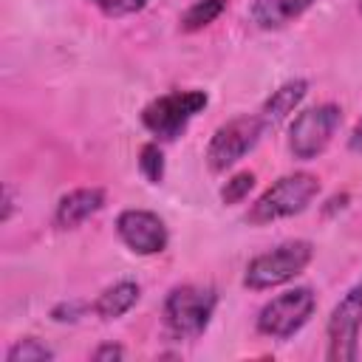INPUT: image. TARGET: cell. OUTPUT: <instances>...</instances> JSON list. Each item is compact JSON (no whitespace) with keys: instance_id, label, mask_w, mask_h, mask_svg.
Instances as JSON below:
<instances>
[{"instance_id":"obj_10","label":"cell","mask_w":362,"mask_h":362,"mask_svg":"<svg viewBox=\"0 0 362 362\" xmlns=\"http://www.w3.org/2000/svg\"><path fill=\"white\" fill-rule=\"evenodd\" d=\"M102 206H105V189H99V187L71 189L68 195L59 198L57 212H54V223L59 229H76L79 223L93 218Z\"/></svg>"},{"instance_id":"obj_12","label":"cell","mask_w":362,"mask_h":362,"mask_svg":"<svg viewBox=\"0 0 362 362\" xmlns=\"http://www.w3.org/2000/svg\"><path fill=\"white\" fill-rule=\"evenodd\" d=\"M314 6V0H252V20L272 31V28H283L291 20H297L303 11H308Z\"/></svg>"},{"instance_id":"obj_2","label":"cell","mask_w":362,"mask_h":362,"mask_svg":"<svg viewBox=\"0 0 362 362\" xmlns=\"http://www.w3.org/2000/svg\"><path fill=\"white\" fill-rule=\"evenodd\" d=\"M218 305V294L209 286L184 283L175 286L164 300V322L175 339H195L206 331L212 311Z\"/></svg>"},{"instance_id":"obj_18","label":"cell","mask_w":362,"mask_h":362,"mask_svg":"<svg viewBox=\"0 0 362 362\" xmlns=\"http://www.w3.org/2000/svg\"><path fill=\"white\" fill-rule=\"evenodd\" d=\"M99 11H105L107 17H124V14H136L141 11L150 0H90Z\"/></svg>"},{"instance_id":"obj_13","label":"cell","mask_w":362,"mask_h":362,"mask_svg":"<svg viewBox=\"0 0 362 362\" xmlns=\"http://www.w3.org/2000/svg\"><path fill=\"white\" fill-rule=\"evenodd\" d=\"M139 300V286L133 280H119L113 286H107L96 303H93V311L102 317V320H116L122 314H127Z\"/></svg>"},{"instance_id":"obj_11","label":"cell","mask_w":362,"mask_h":362,"mask_svg":"<svg viewBox=\"0 0 362 362\" xmlns=\"http://www.w3.org/2000/svg\"><path fill=\"white\" fill-rule=\"evenodd\" d=\"M305 90H308V82L305 79H288L286 85H280L277 90H272V96L263 102V107L257 113L260 122H263V127L266 130H274L288 113H294V107L303 102Z\"/></svg>"},{"instance_id":"obj_14","label":"cell","mask_w":362,"mask_h":362,"mask_svg":"<svg viewBox=\"0 0 362 362\" xmlns=\"http://www.w3.org/2000/svg\"><path fill=\"white\" fill-rule=\"evenodd\" d=\"M226 8V0H195L181 14V31H201L204 25L215 23Z\"/></svg>"},{"instance_id":"obj_5","label":"cell","mask_w":362,"mask_h":362,"mask_svg":"<svg viewBox=\"0 0 362 362\" xmlns=\"http://www.w3.org/2000/svg\"><path fill=\"white\" fill-rule=\"evenodd\" d=\"M317 308V297L308 286H297L288 288L277 297H272L260 314H257V331L263 337L272 339H288L291 334H297L314 314Z\"/></svg>"},{"instance_id":"obj_4","label":"cell","mask_w":362,"mask_h":362,"mask_svg":"<svg viewBox=\"0 0 362 362\" xmlns=\"http://www.w3.org/2000/svg\"><path fill=\"white\" fill-rule=\"evenodd\" d=\"M209 96L204 90H173L164 93L158 99H153L144 110H141V124L161 141H175L187 124L192 122V116H198L206 107Z\"/></svg>"},{"instance_id":"obj_9","label":"cell","mask_w":362,"mask_h":362,"mask_svg":"<svg viewBox=\"0 0 362 362\" xmlns=\"http://www.w3.org/2000/svg\"><path fill=\"white\" fill-rule=\"evenodd\" d=\"M116 232L122 243L136 255H158L167 249V226L156 212L147 209H124L116 218Z\"/></svg>"},{"instance_id":"obj_8","label":"cell","mask_w":362,"mask_h":362,"mask_svg":"<svg viewBox=\"0 0 362 362\" xmlns=\"http://www.w3.org/2000/svg\"><path fill=\"white\" fill-rule=\"evenodd\" d=\"M359 328H362V280L348 288V294L334 305L328 317V359L351 362L359 354Z\"/></svg>"},{"instance_id":"obj_6","label":"cell","mask_w":362,"mask_h":362,"mask_svg":"<svg viewBox=\"0 0 362 362\" xmlns=\"http://www.w3.org/2000/svg\"><path fill=\"white\" fill-rule=\"evenodd\" d=\"M342 122V110L331 102L325 105H314L303 113L294 116L291 127H288V150L294 158L300 161H311L317 158L334 139V133L339 130Z\"/></svg>"},{"instance_id":"obj_23","label":"cell","mask_w":362,"mask_h":362,"mask_svg":"<svg viewBox=\"0 0 362 362\" xmlns=\"http://www.w3.org/2000/svg\"><path fill=\"white\" fill-rule=\"evenodd\" d=\"M359 8H362V3H359Z\"/></svg>"},{"instance_id":"obj_7","label":"cell","mask_w":362,"mask_h":362,"mask_svg":"<svg viewBox=\"0 0 362 362\" xmlns=\"http://www.w3.org/2000/svg\"><path fill=\"white\" fill-rule=\"evenodd\" d=\"M263 122L260 116H235L226 124H221L209 144H206V164L212 173H223L232 164H238L263 136Z\"/></svg>"},{"instance_id":"obj_1","label":"cell","mask_w":362,"mask_h":362,"mask_svg":"<svg viewBox=\"0 0 362 362\" xmlns=\"http://www.w3.org/2000/svg\"><path fill=\"white\" fill-rule=\"evenodd\" d=\"M317 192H320L317 175H311V173L283 175L252 204V209L246 212V221L255 226H263V223H272L280 218H291V215L303 212L314 201Z\"/></svg>"},{"instance_id":"obj_16","label":"cell","mask_w":362,"mask_h":362,"mask_svg":"<svg viewBox=\"0 0 362 362\" xmlns=\"http://www.w3.org/2000/svg\"><path fill=\"white\" fill-rule=\"evenodd\" d=\"M139 170L147 178V184H161V178H164V156H161L158 144L150 141V144H144L139 150Z\"/></svg>"},{"instance_id":"obj_3","label":"cell","mask_w":362,"mask_h":362,"mask_svg":"<svg viewBox=\"0 0 362 362\" xmlns=\"http://www.w3.org/2000/svg\"><path fill=\"white\" fill-rule=\"evenodd\" d=\"M311 255H314V246L308 240H286V243L274 246L272 252H263L249 260L243 286L252 291H266V288L283 286L311 263Z\"/></svg>"},{"instance_id":"obj_17","label":"cell","mask_w":362,"mask_h":362,"mask_svg":"<svg viewBox=\"0 0 362 362\" xmlns=\"http://www.w3.org/2000/svg\"><path fill=\"white\" fill-rule=\"evenodd\" d=\"M252 187H255V173L243 170V173L232 175V178L221 187V201H223V204H238V201H243V198L249 195Z\"/></svg>"},{"instance_id":"obj_15","label":"cell","mask_w":362,"mask_h":362,"mask_svg":"<svg viewBox=\"0 0 362 362\" xmlns=\"http://www.w3.org/2000/svg\"><path fill=\"white\" fill-rule=\"evenodd\" d=\"M42 359H54V351L37 337H23L6 351V362H42Z\"/></svg>"},{"instance_id":"obj_22","label":"cell","mask_w":362,"mask_h":362,"mask_svg":"<svg viewBox=\"0 0 362 362\" xmlns=\"http://www.w3.org/2000/svg\"><path fill=\"white\" fill-rule=\"evenodd\" d=\"M11 206H14V201H11V189L6 187V189H3V221L11 218Z\"/></svg>"},{"instance_id":"obj_19","label":"cell","mask_w":362,"mask_h":362,"mask_svg":"<svg viewBox=\"0 0 362 362\" xmlns=\"http://www.w3.org/2000/svg\"><path fill=\"white\" fill-rule=\"evenodd\" d=\"M124 356V348L122 345H99L96 351H93V359L96 362H113V359H122Z\"/></svg>"},{"instance_id":"obj_20","label":"cell","mask_w":362,"mask_h":362,"mask_svg":"<svg viewBox=\"0 0 362 362\" xmlns=\"http://www.w3.org/2000/svg\"><path fill=\"white\" fill-rule=\"evenodd\" d=\"M79 311H82V305H76V303H62V305H57V308L51 311V317H54L57 322H65V320H76Z\"/></svg>"},{"instance_id":"obj_21","label":"cell","mask_w":362,"mask_h":362,"mask_svg":"<svg viewBox=\"0 0 362 362\" xmlns=\"http://www.w3.org/2000/svg\"><path fill=\"white\" fill-rule=\"evenodd\" d=\"M348 147H351L354 153H362V119L354 124V130H351V139H348Z\"/></svg>"}]
</instances>
